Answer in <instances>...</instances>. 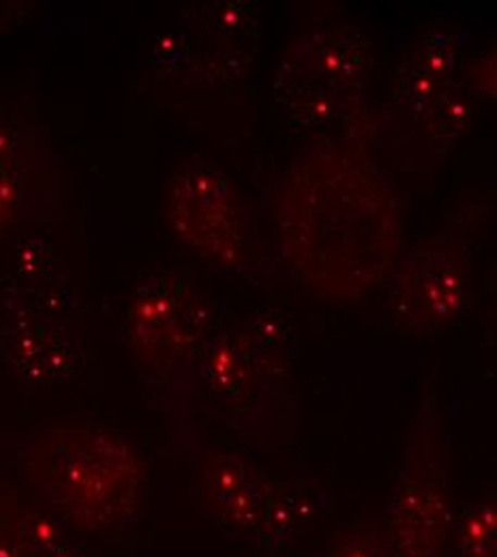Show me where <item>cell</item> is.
I'll return each mask as SVG.
<instances>
[{
  "label": "cell",
  "mask_w": 497,
  "mask_h": 557,
  "mask_svg": "<svg viewBox=\"0 0 497 557\" xmlns=\"http://www.w3.org/2000/svg\"><path fill=\"white\" fill-rule=\"evenodd\" d=\"M200 502L225 536L279 539L289 525L291 499L253 466L229 453H211L200 472Z\"/></svg>",
  "instance_id": "52a82bcc"
},
{
  "label": "cell",
  "mask_w": 497,
  "mask_h": 557,
  "mask_svg": "<svg viewBox=\"0 0 497 557\" xmlns=\"http://www.w3.org/2000/svg\"><path fill=\"white\" fill-rule=\"evenodd\" d=\"M33 474L46 499L77 525L116 530L134 515L142 491L138 455L101 431H59L39 448Z\"/></svg>",
  "instance_id": "7a4b0ae2"
},
{
  "label": "cell",
  "mask_w": 497,
  "mask_h": 557,
  "mask_svg": "<svg viewBox=\"0 0 497 557\" xmlns=\"http://www.w3.org/2000/svg\"><path fill=\"white\" fill-rule=\"evenodd\" d=\"M390 283L395 329L412 339L439 335L459 320L468 305V249L442 232L399 258Z\"/></svg>",
  "instance_id": "5b68a950"
},
{
  "label": "cell",
  "mask_w": 497,
  "mask_h": 557,
  "mask_svg": "<svg viewBox=\"0 0 497 557\" xmlns=\"http://www.w3.org/2000/svg\"><path fill=\"white\" fill-rule=\"evenodd\" d=\"M202 375L221 399L243 395L253 380V348L243 337H214L202 356Z\"/></svg>",
  "instance_id": "30bf717a"
},
{
  "label": "cell",
  "mask_w": 497,
  "mask_h": 557,
  "mask_svg": "<svg viewBox=\"0 0 497 557\" xmlns=\"http://www.w3.org/2000/svg\"><path fill=\"white\" fill-rule=\"evenodd\" d=\"M373 70L371 37L350 24L322 26L284 59L277 99L296 127L322 129L362 97Z\"/></svg>",
  "instance_id": "3957f363"
},
{
  "label": "cell",
  "mask_w": 497,
  "mask_h": 557,
  "mask_svg": "<svg viewBox=\"0 0 497 557\" xmlns=\"http://www.w3.org/2000/svg\"><path fill=\"white\" fill-rule=\"evenodd\" d=\"M322 557H397L384 525H360L341 532Z\"/></svg>",
  "instance_id": "4fadbf2b"
},
{
  "label": "cell",
  "mask_w": 497,
  "mask_h": 557,
  "mask_svg": "<svg viewBox=\"0 0 497 557\" xmlns=\"http://www.w3.org/2000/svg\"><path fill=\"white\" fill-rule=\"evenodd\" d=\"M172 234L219 267L234 269L245 258V236L229 178L207 161L185 163L165 196Z\"/></svg>",
  "instance_id": "8992f818"
},
{
  "label": "cell",
  "mask_w": 497,
  "mask_h": 557,
  "mask_svg": "<svg viewBox=\"0 0 497 557\" xmlns=\"http://www.w3.org/2000/svg\"><path fill=\"white\" fill-rule=\"evenodd\" d=\"M455 557H497V497L470 504L461 510L455 541Z\"/></svg>",
  "instance_id": "7c38bea8"
},
{
  "label": "cell",
  "mask_w": 497,
  "mask_h": 557,
  "mask_svg": "<svg viewBox=\"0 0 497 557\" xmlns=\"http://www.w3.org/2000/svg\"><path fill=\"white\" fill-rule=\"evenodd\" d=\"M465 73V71H463ZM474 106V92L465 82V75L450 84V88L435 101L426 114V138L435 154H448L455 144L463 138Z\"/></svg>",
  "instance_id": "8fae6325"
},
{
  "label": "cell",
  "mask_w": 497,
  "mask_h": 557,
  "mask_svg": "<svg viewBox=\"0 0 497 557\" xmlns=\"http://www.w3.org/2000/svg\"><path fill=\"white\" fill-rule=\"evenodd\" d=\"M187 278L167 275L144 287L127 318V337L140 351L176 356L198 337Z\"/></svg>",
  "instance_id": "9c48e42d"
},
{
  "label": "cell",
  "mask_w": 497,
  "mask_h": 557,
  "mask_svg": "<svg viewBox=\"0 0 497 557\" xmlns=\"http://www.w3.org/2000/svg\"><path fill=\"white\" fill-rule=\"evenodd\" d=\"M489 300H492V311H494L497 333V267L492 271V275H489Z\"/></svg>",
  "instance_id": "9a60e30c"
},
{
  "label": "cell",
  "mask_w": 497,
  "mask_h": 557,
  "mask_svg": "<svg viewBox=\"0 0 497 557\" xmlns=\"http://www.w3.org/2000/svg\"><path fill=\"white\" fill-rule=\"evenodd\" d=\"M472 35L455 24H435L410 46L393 75V101L401 112L425 121L435 101L463 75Z\"/></svg>",
  "instance_id": "ba28073f"
},
{
  "label": "cell",
  "mask_w": 497,
  "mask_h": 557,
  "mask_svg": "<svg viewBox=\"0 0 497 557\" xmlns=\"http://www.w3.org/2000/svg\"><path fill=\"white\" fill-rule=\"evenodd\" d=\"M287 269L324 302H356L384 287L399 262L403 212L373 161L324 138L291 161L279 205Z\"/></svg>",
  "instance_id": "6da1fadb"
},
{
  "label": "cell",
  "mask_w": 497,
  "mask_h": 557,
  "mask_svg": "<svg viewBox=\"0 0 497 557\" xmlns=\"http://www.w3.org/2000/svg\"><path fill=\"white\" fill-rule=\"evenodd\" d=\"M463 75L474 97H483L485 101L497 106V46L474 61Z\"/></svg>",
  "instance_id": "5bb4252c"
},
{
  "label": "cell",
  "mask_w": 497,
  "mask_h": 557,
  "mask_svg": "<svg viewBox=\"0 0 497 557\" xmlns=\"http://www.w3.org/2000/svg\"><path fill=\"white\" fill-rule=\"evenodd\" d=\"M382 525L397 557L444 556L452 525V499L433 386L423 391L412 417L403 463Z\"/></svg>",
  "instance_id": "277c9868"
}]
</instances>
